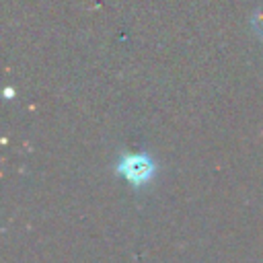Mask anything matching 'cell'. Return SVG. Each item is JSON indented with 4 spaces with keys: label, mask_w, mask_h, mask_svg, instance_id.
<instances>
[{
    "label": "cell",
    "mask_w": 263,
    "mask_h": 263,
    "mask_svg": "<svg viewBox=\"0 0 263 263\" xmlns=\"http://www.w3.org/2000/svg\"><path fill=\"white\" fill-rule=\"evenodd\" d=\"M152 160L144 154H129L117 166V171L132 183H144L152 175Z\"/></svg>",
    "instance_id": "obj_1"
}]
</instances>
